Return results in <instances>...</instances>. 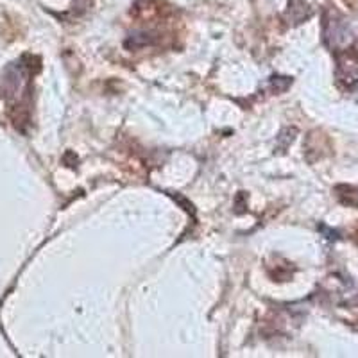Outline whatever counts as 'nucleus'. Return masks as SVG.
<instances>
[{
	"label": "nucleus",
	"instance_id": "nucleus-1",
	"mask_svg": "<svg viewBox=\"0 0 358 358\" xmlns=\"http://www.w3.org/2000/svg\"><path fill=\"white\" fill-rule=\"evenodd\" d=\"M324 40L331 49H342L351 41V31L346 22L335 15H328L324 18Z\"/></svg>",
	"mask_w": 358,
	"mask_h": 358
},
{
	"label": "nucleus",
	"instance_id": "nucleus-3",
	"mask_svg": "<svg viewBox=\"0 0 358 358\" xmlns=\"http://www.w3.org/2000/svg\"><path fill=\"white\" fill-rule=\"evenodd\" d=\"M310 15L312 13H310V8L305 0H290L289 13H287L289 24H299V22L306 20Z\"/></svg>",
	"mask_w": 358,
	"mask_h": 358
},
{
	"label": "nucleus",
	"instance_id": "nucleus-2",
	"mask_svg": "<svg viewBox=\"0 0 358 358\" xmlns=\"http://www.w3.org/2000/svg\"><path fill=\"white\" fill-rule=\"evenodd\" d=\"M338 76L348 85L358 81V62H355L353 56L342 57L338 62Z\"/></svg>",
	"mask_w": 358,
	"mask_h": 358
}]
</instances>
